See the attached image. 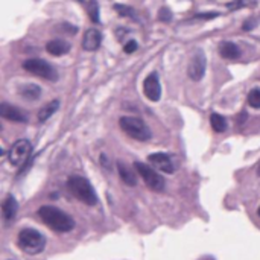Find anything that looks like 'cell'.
<instances>
[{"mask_svg": "<svg viewBox=\"0 0 260 260\" xmlns=\"http://www.w3.org/2000/svg\"><path fill=\"white\" fill-rule=\"evenodd\" d=\"M248 105L258 110L260 108V88H254L248 94Z\"/></svg>", "mask_w": 260, "mask_h": 260, "instance_id": "44dd1931", "label": "cell"}, {"mask_svg": "<svg viewBox=\"0 0 260 260\" xmlns=\"http://www.w3.org/2000/svg\"><path fill=\"white\" fill-rule=\"evenodd\" d=\"M214 17H218V12H212V14H196L195 16V18H214Z\"/></svg>", "mask_w": 260, "mask_h": 260, "instance_id": "484cf974", "label": "cell"}, {"mask_svg": "<svg viewBox=\"0 0 260 260\" xmlns=\"http://www.w3.org/2000/svg\"><path fill=\"white\" fill-rule=\"evenodd\" d=\"M257 213H258V216H260V207H258V212H257Z\"/></svg>", "mask_w": 260, "mask_h": 260, "instance_id": "f1b7e54d", "label": "cell"}, {"mask_svg": "<svg viewBox=\"0 0 260 260\" xmlns=\"http://www.w3.org/2000/svg\"><path fill=\"white\" fill-rule=\"evenodd\" d=\"M30 152H32V144L29 140H24V138L17 140L12 144V148L10 150V154H8L10 163L12 166H22L29 160Z\"/></svg>", "mask_w": 260, "mask_h": 260, "instance_id": "52a82bcc", "label": "cell"}, {"mask_svg": "<svg viewBox=\"0 0 260 260\" xmlns=\"http://www.w3.org/2000/svg\"><path fill=\"white\" fill-rule=\"evenodd\" d=\"M40 219L44 222L46 226H49L52 230L60 232V233H67L75 228V220L70 214L66 212L54 207V206H43L38 210Z\"/></svg>", "mask_w": 260, "mask_h": 260, "instance_id": "6da1fadb", "label": "cell"}, {"mask_svg": "<svg viewBox=\"0 0 260 260\" xmlns=\"http://www.w3.org/2000/svg\"><path fill=\"white\" fill-rule=\"evenodd\" d=\"M143 93L144 96L152 100V102H158L162 98V86H160V78L158 73L152 72L151 75H148L144 82H143Z\"/></svg>", "mask_w": 260, "mask_h": 260, "instance_id": "9c48e42d", "label": "cell"}, {"mask_svg": "<svg viewBox=\"0 0 260 260\" xmlns=\"http://www.w3.org/2000/svg\"><path fill=\"white\" fill-rule=\"evenodd\" d=\"M254 26H256V24H252V22H251V20H248V22L245 23L244 29H245V30H248V29H251V28H254Z\"/></svg>", "mask_w": 260, "mask_h": 260, "instance_id": "4316f807", "label": "cell"}, {"mask_svg": "<svg viewBox=\"0 0 260 260\" xmlns=\"http://www.w3.org/2000/svg\"><path fill=\"white\" fill-rule=\"evenodd\" d=\"M58 108H60V100H58V99L50 100L49 104H46V105L38 111V120H40V122H46L49 118H52V116L56 113Z\"/></svg>", "mask_w": 260, "mask_h": 260, "instance_id": "ac0fdd59", "label": "cell"}, {"mask_svg": "<svg viewBox=\"0 0 260 260\" xmlns=\"http://www.w3.org/2000/svg\"><path fill=\"white\" fill-rule=\"evenodd\" d=\"M114 10L119 12V16L122 17H130V18H136V11L126 5H114Z\"/></svg>", "mask_w": 260, "mask_h": 260, "instance_id": "7402d4cb", "label": "cell"}, {"mask_svg": "<svg viewBox=\"0 0 260 260\" xmlns=\"http://www.w3.org/2000/svg\"><path fill=\"white\" fill-rule=\"evenodd\" d=\"M18 94L23 98V99H28V100H35L38 99L40 94H42V88L36 86V84H24L18 88Z\"/></svg>", "mask_w": 260, "mask_h": 260, "instance_id": "e0dca14e", "label": "cell"}, {"mask_svg": "<svg viewBox=\"0 0 260 260\" xmlns=\"http://www.w3.org/2000/svg\"><path fill=\"white\" fill-rule=\"evenodd\" d=\"M124 49H125V52H126V54H132V52H136V50H137V43H136L134 40H130V42L125 44V48H124Z\"/></svg>", "mask_w": 260, "mask_h": 260, "instance_id": "d4e9b609", "label": "cell"}, {"mask_svg": "<svg viewBox=\"0 0 260 260\" xmlns=\"http://www.w3.org/2000/svg\"><path fill=\"white\" fill-rule=\"evenodd\" d=\"M219 54L226 60H238L240 56V49L232 42H222L219 44Z\"/></svg>", "mask_w": 260, "mask_h": 260, "instance_id": "9a60e30c", "label": "cell"}, {"mask_svg": "<svg viewBox=\"0 0 260 260\" xmlns=\"http://www.w3.org/2000/svg\"><path fill=\"white\" fill-rule=\"evenodd\" d=\"M148 160H150V163L157 168L158 170H163L166 174H174L175 170V166L170 160V157L164 152H156V154H151L150 157H148Z\"/></svg>", "mask_w": 260, "mask_h": 260, "instance_id": "8fae6325", "label": "cell"}, {"mask_svg": "<svg viewBox=\"0 0 260 260\" xmlns=\"http://www.w3.org/2000/svg\"><path fill=\"white\" fill-rule=\"evenodd\" d=\"M246 5H248L246 0H234L233 4H228V5H227V8H230V10H238V8H240V6H246Z\"/></svg>", "mask_w": 260, "mask_h": 260, "instance_id": "cb8c5ba5", "label": "cell"}, {"mask_svg": "<svg viewBox=\"0 0 260 260\" xmlns=\"http://www.w3.org/2000/svg\"><path fill=\"white\" fill-rule=\"evenodd\" d=\"M67 188H68V190L73 196H76L80 201H82L87 206H94L98 202V196H96L93 186L84 176L72 175L67 180Z\"/></svg>", "mask_w": 260, "mask_h": 260, "instance_id": "7a4b0ae2", "label": "cell"}, {"mask_svg": "<svg viewBox=\"0 0 260 260\" xmlns=\"http://www.w3.org/2000/svg\"><path fill=\"white\" fill-rule=\"evenodd\" d=\"M118 170L120 175V180L126 184V186H136L137 184V176L134 174V170L124 162H118Z\"/></svg>", "mask_w": 260, "mask_h": 260, "instance_id": "2e32d148", "label": "cell"}, {"mask_svg": "<svg viewBox=\"0 0 260 260\" xmlns=\"http://www.w3.org/2000/svg\"><path fill=\"white\" fill-rule=\"evenodd\" d=\"M46 49L54 56H62V55H66V54L70 52L72 46H70L68 42L62 40V38H55V40H52V42H49L46 44Z\"/></svg>", "mask_w": 260, "mask_h": 260, "instance_id": "4fadbf2b", "label": "cell"}, {"mask_svg": "<svg viewBox=\"0 0 260 260\" xmlns=\"http://www.w3.org/2000/svg\"><path fill=\"white\" fill-rule=\"evenodd\" d=\"M18 246L28 254H38L46 246V238L34 228H24L18 233Z\"/></svg>", "mask_w": 260, "mask_h": 260, "instance_id": "3957f363", "label": "cell"}, {"mask_svg": "<svg viewBox=\"0 0 260 260\" xmlns=\"http://www.w3.org/2000/svg\"><path fill=\"white\" fill-rule=\"evenodd\" d=\"M257 174H258V176H260V164H258V170H257Z\"/></svg>", "mask_w": 260, "mask_h": 260, "instance_id": "83f0119b", "label": "cell"}, {"mask_svg": "<svg viewBox=\"0 0 260 260\" xmlns=\"http://www.w3.org/2000/svg\"><path fill=\"white\" fill-rule=\"evenodd\" d=\"M87 11H88V17H90V20L93 23H99L100 22L98 0H88V2H87Z\"/></svg>", "mask_w": 260, "mask_h": 260, "instance_id": "ffe728a7", "label": "cell"}, {"mask_svg": "<svg viewBox=\"0 0 260 260\" xmlns=\"http://www.w3.org/2000/svg\"><path fill=\"white\" fill-rule=\"evenodd\" d=\"M119 125L124 132H126L130 137H132L138 142H146L151 138V130L148 128L146 124L138 118H131V116L120 118Z\"/></svg>", "mask_w": 260, "mask_h": 260, "instance_id": "277c9868", "label": "cell"}, {"mask_svg": "<svg viewBox=\"0 0 260 260\" xmlns=\"http://www.w3.org/2000/svg\"><path fill=\"white\" fill-rule=\"evenodd\" d=\"M134 169L137 170V174L142 176V180L144 181V184L154 192H162L164 189V180L163 176L156 172L151 166H148L142 162H136L134 163Z\"/></svg>", "mask_w": 260, "mask_h": 260, "instance_id": "8992f818", "label": "cell"}, {"mask_svg": "<svg viewBox=\"0 0 260 260\" xmlns=\"http://www.w3.org/2000/svg\"><path fill=\"white\" fill-rule=\"evenodd\" d=\"M158 20L160 22H170L172 20V14L168 8H163L160 12H158Z\"/></svg>", "mask_w": 260, "mask_h": 260, "instance_id": "603a6c76", "label": "cell"}, {"mask_svg": "<svg viewBox=\"0 0 260 260\" xmlns=\"http://www.w3.org/2000/svg\"><path fill=\"white\" fill-rule=\"evenodd\" d=\"M206 66H207V60H206L204 52L201 49H196L189 61V67H188L189 78L192 81H201L206 73Z\"/></svg>", "mask_w": 260, "mask_h": 260, "instance_id": "ba28073f", "label": "cell"}, {"mask_svg": "<svg viewBox=\"0 0 260 260\" xmlns=\"http://www.w3.org/2000/svg\"><path fill=\"white\" fill-rule=\"evenodd\" d=\"M0 116L6 120H11V122H18V124H23V122H28V116L23 113V111L14 105H10L6 102H4L0 105Z\"/></svg>", "mask_w": 260, "mask_h": 260, "instance_id": "30bf717a", "label": "cell"}, {"mask_svg": "<svg viewBox=\"0 0 260 260\" xmlns=\"http://www.w3.org/2000/svg\"><path fill=\"white\" fill-rule=\"evenodd\" d=\"M102 43V34L100 30H98L96 28H92L88 30H86L84 38H82V49L88 50V52H94L100 48Z\"/></svg>", "mask_w": 260, "mask_h": 260, "instance_id": "7c38bea8", "label": "cell"}, {"mask_svg": "<svg viewBox=\"0 0 260 260\" xmlns=\"http://www.w3.org/2000/svg\"><path fill=\"white\" fill-rule=\"evenodd\" d=\"M210 124H212V128L216 132H224L227 130V120H226V118L218 114V113H213L210 116Z\"/></svg>", "mask_w": 260, "mask_h": 260, "instance_id": "d6986e66", "label": "cell"}, {"mask_svg": "<svg viewBox=\"0 0 260 260\" xmlns=\"http://www.w3.org/2000/svg\"><path fill=\"white\" fill-rule=\"evenodd\" d=\"M17 210H18V204H17L16 198H14L12 195L6 196V200H5L4 204H2V214H4V219H5L6 222H11V220L16 218Z\"/></svg>", "mask_w": 260, "mask_h": 260, "instance_id": "5bb4252c", "label": "cell"}, {"mask_svg": "<svg viewBox=\"0 0 260 260\" xmlns=\"http://www.w3.org/2000/svg\"><path fill=\"white\" fill-rule=\"evenodd\" d=\"M78 2H84V0H78Z\"/></svg>", "mask_w": 260, "mask_h": 260, "instance_id": "f546056e", "label": "cell"}, {"mask_svg": "<svg viewBox=\"0 0 260 260\" xmlns=\"http://www.w3.org/2000/svg\"><path fill=\"white\" fill-rule=\"evenodd\" d=\"M23 68L29 73H32V75L35 76H40L46 81H52L55 82L58 80V73L56 70L49 64L46 62L42 58H30V60H26L23 62Z\"/></svg>", "mask_w": 260, "mask_h": 260, "instance_id": "5b68a950", "label": "cell"}]
</instances>
